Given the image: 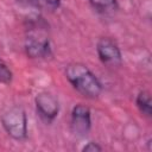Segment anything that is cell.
Listing matches in <instances>:
<instances>
[{"label": "cell", "instance_id": "9c48e42d", "mask_svg": "<svg viewBox=\"0 0 152 152\" xmlns=\"http://www.w3.org/2000/svg\"><path fill=\"white\" fill-rule=\"evenodd\" d=\"M137 106L139 110L145 114L146 116L152 115V102H151V96L147 91H140L137 96Z\"/></svg>", "mask_w": 152, "mask_h": 152}, {"label": "cell", "instance_id": "30bf717a", "mask_svg": "<svg viewBox=\"0 0 152 152\" xmlns=\"http://www.w3.org/2000/svg\"><path fill=\"white\" fill-rule=\"evenodd\" d=\"M12 77H13V74L11 69L4 61L0 59V83H5V84L11 83Z\"/></svg>", "mask_w": 152, "mask_h": 152}, {"label": "cell", "instance_id": "8992f818", "mask_svg": "<svg viewBox=\"0 0 152 152\" xmlns=\"http://www.w3.org/2000/svg\"><path fill=\"white\" fill-rule=\"evenodd\" d=\"M91 126L90 110L84 104H76L71 112V129L78 137H84Z\"/></svg>", "mask_w": 152, "mask_h": 152}, {"label": "cell", "instance_id": "6da1fadb", "mask_svg": "<svg viewBox=\"0 0 152 152\" xmlns=\"http://www.w3.org/2000/svg\"><path fill=\"white\" fill-rule=\"evenodd\" d=\"M26 28V53L32 58H45L51 55L50 40L48 37V25L40 17L28 18Z\"/></svg>", "mask_w": 152, "mask_h": 152}, {"label": "cell", "instance_id": "52a82bcc", "mask_svg": "<svg viewBox=\"0 0 152 152\" xmlns=\"http://www.w3.org/2000/svg\"><path fill=\"white\" fill-rule=\"evenodd\" d=\"M17 1L30 7H34L42 11H50V12L57 10L61 5V0H17Z\"/></svg>", "mask_w": 152, "mask_h": 152}, {"label": "cell", "instance_id": "277c9868", "mask_svg": "<svg viewBox=\"0 0 152 152\" xmlns=\"http://www.w3.org/2000/svg\"><path fill=\"white\" fill-rule=\"evenodd\" d=\"M96 51L100 61L103 64L114 66L121 63V52L118 44L110 38H101L96 44Z\"/></svg>", "mask_w": 152, "mask_h": 152}, {"label": "cell", "instance_id": "7a4b0ae2", "mask_svg": "<svg viewBox=\"0 0 152 152\" xmlns=\"http://www.w3.org/2000/svg\"><path fill=\"white\" fill-rule=\"evenodd\" d=\"M65 76L72 87L83 96L88 99H96L101 91L102 86L89 68L82 63H70L65 68Z\"/></svg>", "mask_w": 152, "mask_h": 152}, {"label": "cell", "instance_id": "3957f363", "mask_svg": "<svg viewBox=\"0 0 152 152\" xmlns=\"http://www.w3.org/2000/svg\"><path fill=\"white\" fill-rule=\"evenodd\" d=\"M5 131L15 140H24L27 135L26 114L21 107L14 106L6 110L1 116Z\"/></svg>", "mask_w": 152, "mask_h": 152}, {"label": "cell", "instance_id": "ba28073f", "mask_svg": "<svg viewBox=\"0 0 152 152\" xmlns=\"http://www.w3.org/2000/svg\"><path fill=\"white\" fill-rule=\"evenodd\" d=\"M93 8H95L99 13L108 14L114 12L118 8L116 0H89Z\"/></svg>", "mask_w": 152, "mask_h": 152}, {"label": "cell", "instance_id": "8fae6325", "mask_svg": "<svg viewBox=\"0 0 152 152\" xmlns=\"http://www.w3.org/2000/svg\"><path fill=\"white\" fill-rule=\"evenodd\" d=\"M83 151H87V152H95V151H101V146H99L96 142H88L83 148Z\"/></svg>", "mask_w": 152, "mask_h": 152}, {"label": "cell", "instance_id": "5b68a950", "mask_svg": "<svg viewBox=\"0 0 152 152\" xmlns=\"http://www.w3.org/2000/svg\"><path fill=\"white\" fill-rule=\"evenodd\" d=\"M36 108L39 116L43 120L50 122L58 114V100L50 93H39L36 96Z\"/></svg>", "mask_w": 152, "mask_h": 152}]
</instances>
